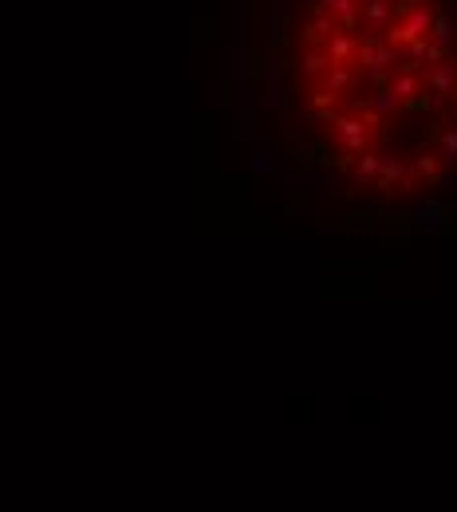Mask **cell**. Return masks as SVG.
<instances>
[{
  "label": "cell",
  "mask_w": 457,
  "mask_h": 512,
  "mask_svg": "<svg viewBox=\"0 0 457 512\" xmlns=\"http://www.w3.org/2000/svg\"><path fill=\"white\" fill-rule=\"evenodd\" d=\"M438 146H442V150H438L442 162H457V130H442V134H438Z\"/></svg>",
  "instance_id": "obj_1"
}]
</instances>
